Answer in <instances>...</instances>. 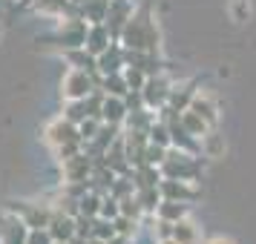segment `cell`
<instances>
[{
	"instance_id": "1",
	"label": "cell",
	"mask_w": 256,
	"mask_h": 244,
	"mask_svg": "<svg viewBox=\"0 0 256 244\" xmlns=\"http://www.w3.org/2000/svg\"><path fill=\"white\" fill-rule=\"evenodd\" d=\"M121 46L124 49H136V52H152L158 55L162 52V32H158V23L152 17L150 6H141L132 12V17L127 20V26L121 29Z\"/></svg>"
},
{
	"instance_id": "2",
	"label": "cell",
	"mask_w": 256,
	"mask_h": 244,
	"mask_svg": "<svg viewBox=\"0 0 256 244\" xmlns=\"http://www.w3.org/2000/svg\"><path fill=\"white\" fill-rule=\"evenodd\" d=\"M162 173L164 178H184V181H196L202 175V158L196 152H184V150H176L170 147L167 155L162 161Z\"/></svg>"
},
{
	"instance_id": "3",
	"label": "cell",
	"mask_w": 256,
	"mask_h": 244,
	"mask_svg": "<svg viewBox=\"0 0 256 244\" xmlns=\"http://www.w3.org/2000/svg\"><path fill=\"white\" fill-rule=\"evenodd\" d=\"M101 86V75H90L84 69H72L60 78V98L64 101H84L86 95H92Z\"/></svg>"
},
{
	"instance_id": "4",
	"label": "cell",
	"mask_w": 256,
	"mask_h": 244,
	"mask_svg": "<svg viewBox=\"0 0 256 244\" xmlns=\"http://www.w3.org/2000/svg\"><path fill=\"white\" fill-rule=\"evenodd\" d=\"M86 29L90 23L84 20L81 14H66L60 17L58 32H55V43H58V52H66V49H81L86 43Z\"/></svg>"
},
{
	"instance_id": "5",
	"label": "cell",
	"mask_w": 256,
	"mask_h": 244,
	"mask_svg": "<svg viewBox=\"0 0 256 244\" xmlns=\"http://www.w3.org/2000/svg\"><path fill=\"white\" fill-rule=\"evenodd\" d=\"M9 213H14L18 219H24L32 227H49V221L55 216V210L49 207V201H9L6 204Z\"/></svg>"
},
{
	"instance_id": "6",
	"label": "cell",
	"mask_w": 256,
	"mask_h": 244,
	"mask_svg": "<svg viewBox=\"0 0 256 244\" xmlns=\"http://www.w3.org/2000/svg\"><path fill=\"white\" fill-rule=\"evenodd\" d=\"M92 170H95V158L84 150L78 155L60 161V178H64V184H90Z\"/></svg>"
},
{
	"instance_id": "7",
	"label": "cell",
	"mask_w": 256,
	"mask_h": 244,
	"mask_svg": "<svg viewBox=\"0 0 256 244\" xmlns=\"http://www.w3.org/2000/svg\"><path fill=\"white\" fill-rule=\"evenodd\" d=\"M170 89H173V81L158 72V75H150L144 89H141V98H144V106H150L152 112H158L162 106H167V98H170Z\"/></svg>"
},
{
	"instance_id": "8",
	"label": "cell",
	"mask_w": 256,
	"mask_h": 244,
	"mask_svg": "<svg viewBox=\"0 0 256 244\" xmlns=\"http://www.w3.org/2000/svg\"><path fill=\"white\" fill-rule=\"evenodd\" d=\"M40 138L46 141L52 150H58V147L70 144V141H81V135H78V124H72V121H66V118L60 115L44 127V135Z\"/></svg>"
},
{
	"instance_id": "9",
	"label": "cell",
	"mask_w": 256,
	"mask_h": 244,
	"mask_svg": "<svg viewBox=\"0 0 256 244\" xmlns=\"http://www.w3.org/2000/svg\"><path fill=\"white\" fill-rule=\"evenodd\" d=\"M158 193H162V198H173V201H184V204H193L202 196L196 181H184V178H162Z\"/></svg>"
},
{
	"instance_id": "10",
	"label": "cell",
	"mask_w": 256,
	"mask_h": 244,
	"mask_svg": "<svg viewBox=\"0 0 256 244\" xmlns=\"http://www.w3.org/2000/svg\"><path fill=\"white\" fill-rule=\"evenodd\" d=\"M121 141H124V152H127V158H130V167L147 164V147H150V135L147 132H141V129H124Z\"/></svg>"
},
{
	"instance_id": "11",
	"label": "cell",
	"mask_w": 256,
	"mask_h": 244,
	"mask_svg": "<svg viewBox=\"0 0 256 244\" xmlns=\"http://www.w3.org/2000/svg\"><path fill=\"white\" fill-rule=\"evenodd\" d=\"M26 236H29V224L6 210L0 216V244H26Z\"/></svg>"
},
{
	"instance_id": "12",
	"label": "cell",
	"mask_w": 256,
	"mask_h": 244,
	"mask_svg": "<svg viewBox=\"0 0 256 244\" xmlns=\"http://www.w3.org/2000/svg\"><path fill=\"white\" fill-rule=\"evenodd\" d=\"M187 109H193L196 115H202L210 127L219 124V101H216V95L208 92V89H196V95H193V101H190Z\"/></svg>"
},
{
	"instance_id": "13",
	"label": "cell",
	"mask_w": 256,
	"mask_h": 244,
	"mask_svg": "<svg viewBox=\"0 0 256 244\" xmlns=\"http://www.w3.org/2000/svg\"><path fill=\"white\" fill-rule=\"evenodd\" d=\"M136 12V3L132 0H110V14H106V26H110V32L112 37H121V29L127 26V20L132 17Z\"/></svg>"
},
{
	"instance_id": "14",
	"label": "cell",
	"mask_w": 256,
	"mask_h": 244,
	"mask_svg": "<svg viewBox=\"0 0 256 244\" xmlns=\"http://www.w3.org/2000/svg\"><path fill=\"white\" fill-rule=\"evenodd\" d=\"M124 66H127V49L121 46V40H112L110 49L98 55V72L112 75V72H124Z\"/></svg>"
},
{
	"instance_id": "15",
	"label": "cell",
	"mask_w": 256,
	"mask_h": 244,
	"mask_svg": "<svg viewBox=\"0 0 256 244\" xmlns=\"http://www.w3.org/2000/svg\"><path fill=\"white\" fill-rule=\"evenodd\" d=\"M130 115L127 98H118V95H106L104 92V104H101V121L112 124V127H124V121Z\"/></svg>"
},
{
	"instance_id": "16",
	"label": "cell",
	"mask_w": 256,
	"mask_h": 244,
	"mask_svg": "<svg viewBox=\"0 0 256 244\" xmlns=\"http://www.w3.org/2000/svg\"><path fill=\"white\" fill-rule=\"evenodd\" d=\"M112 40H116V37H112V32H110V26H106V23H92L90 29H86V43H84V49H86V52H92L95 58H98L101 52L110 49Z\"/></svg>"
},
{
	"instance_id": "17",
	"label": "cell",
	"mask_w": 256,
	"mask_h": 244,
	"mask_svg": "<svg viewBox=\"0 0 256 244\" xmlns=\"http://www.w3.org/2000/svg\"><path fill=\"white\" fill-rule=\"evenodd\" d=\"M118 132H121V127H112V124H101V129L95 132V138L84 144V152H90L92 158H101V155L110 150V144L118 138Z\"/></svg>"
},
{
	"instance_id": "18",
	"label": "cell",
	"mask_w": 256,
	"mask_h": 244,
	"mask_svg": "<svg viewBox=\"0 0 256 244\" xmlns=\"http://www.w3.org/2000/svg\"><path fill=\"white\" fill-rule=\"evenodd\" d=\"M32 12L44 17H66V14H81L72 0H32Z\"/></svg>"
},
{
	"instance_id": "19",
	"label": "cell",
	"mask_w": 256,
	"mask_h": 244,
	"mask_svg": "<svg viewBox=\"0 0 256 244\" xmlns=\"http://www.w3.org/2000/svg\"><path fill=\"white\" fill-rule=\"evenodd\" d=\"M46 230L55 242H72L75 239V216H70V213H55Z\"/></svg>"
},
{
	"instance_id": "20",
	"label": "cell",
	"mask_w": 256,
	"mask_h": 244,
	"mask_svg": "<svg viewBox=\"0 0 256 244\" xmlns=\"http://www.w3.org/2000/svg\"><path fill=\"white\" fill-rule=\"evenodd\" d=\"M64 55V60L70 63L72 69H84V72H90V75H101L98 72V58H95L92 52H86V49H66V52H60Z\"/></svg>"
},
{
	"instance_id": "21",
	"label": "cell",
	"mask_w": 256,
	"mask_h": 244,
	"mask_svg": "<svg viewBox=\"0 0 256 244\" xmlns=\"http://www.w3.org/2000/svg\"><path fill=\"white\" fill-rule=\"evenodd\" d=\"M193 95H196V81H182V83H173V89H170V98H167V106L176 109V112H184L190 101H193Z\"/></svg>"
},
{
	"instance_id": "22",
	"label": "cell",
	"mask_w": 256,
	"mask_h": 244,
	"mask_svg": "<svg viewBox=\"0 0 256 244\" xmlns=\"http://www.w3.org/2000/svg\"><path fill=\"white\" fill-rule=\"evenodd\" d=\"M198 152H202L204 158H210V161L224 158V135L216 132V129H208V132L202 135V141H198Z\"/></svg>"
},
{
	"instance_id": "23",
	"label": "cell",
	"mask_w": 256,
	"mask_h": 244,
	"mask_svg": "<svg viewBox=\"0 0 256 244\" xmlns=\"http://www.w3.org/2000/svg\"><path fill=\"white\" fill-rule=\"evenodd\" d=\"M156 216L162 221H170V224H176V221H182L190 216V204H184V201H173V198H162V204L156 207Z\"/></svg>"
},
{
	"instance_id": "24",
	"label": "cell",
	"mask_w": 256,
	"mask_h": 244,
	"mask_svg": "<svg viewBox=\"0 0 256 244\" xmlns=\"http://www.w3.org/2000/svg\"><path fill=\"white\" fill-rule=\"evenodd\" d=\"M130 175H132V184L136 187H158L162 184V167H156V164H141V167H132L130 170Z\"/></svg>"
},
{
	"instance_id": "25",
	"label": "cell",
	"mask_w": 256,
	"mask_h": 244,
	"mask_svg": "<svg viewBox=\"0 0 256 244\" xmlns=\"http://www.w3.org/2000/svg\"><path fill=\"white\" fill-rule=\"evenodd\" d=\"M78 12L86 23H106V14H110V0H84L78 6Z\"/></svg>"
},
{
	"instance_id": "26",
	"label": "cell",
	"mask_w": 256,
	"mask_h": 244,
	"mask_svg": "<svg viewBox=\"0 0 256 244\" xmlns=\"http://www.w3.org/2000/svg\"><path fill=\"white\" fill-rule=\"evenodd\" d=\"M173 239L178 244H198L202 242V230H198L196 221L187 216V219H182V221L173 224Z\"/></svg>"
},
{
	"instance_id": "27",
	"label": "cell",
	"mask_w": 256,
	"mask_h": 244,
	"mask_svg": "<svg viewBox=\"0 0 256 244\" xmlns=\"http://www.w3.org/2000/svg\"><path fill=\"white\" fill-rule=\"evenodd\" d=\"M156 115H158V112H152L150 106H136V109H130L127 121H124V129H141V132H150Z\"/></svg>"
},
{
	"instance_id": "28",
	"label": "cell",
	"mask_w": 256,
	"mask_h": 244,
	"mask_svg": "<svg viewBox=\"0 0 256 244\" xmlns=\"http://www.w3.org/2000/svg\"><path fill=\"white\" fill-rule=\"evenodd\" d=\"M101 198H104V196H101L98 190H92V187H90V190H86L81 198H78V216L95 219V216L101 213Z\"/></svg>"
},
{
	"instance_id": "29",
	"label": "cell",
	"mask_w": 256,
	"mask_h": 244,
	"mask_svg": "<svg viewBox=\"0 0 256 244\" xmlns=\"http://www.w3.org/2000/svg\"><path fill=\"white\" fill-rule=\"evenodd\" d=\"M178 121H182V127H184L187 132H190V135H196L198 141H202V135H204L208 129H213V127L208 124V121H204L202 115H196L193 109H184V112L178 115Z\"/></svg>"
},
{
	"instance_id": "30",
	"label": "cell",
	"mask_w": 256,
	"mask_h": 244,
	"mask_svg": "<svg viewBox=\"0 0 256 244\" xmlns=\"http://www.w3.org/2000/svg\"><path fill=\"white\" fill-rule=\"evenodd\" d=\"M136 198H138L141 210H144L147 216H152L156 207L162 204V193H158V187H136Z\"/></svg>"
},
{
	"instance_id": "31",
	"label": "cell",
	"mask_w": 256,
	"mask_h": 244,
	"mask_svg": "<svg viewBox=\"0 0 256 244\" xmlns=\"http://www.w3.org/2000/svg\"><path fill=\"white\" fill-rule=\"evenodd\" d=\"M101 89L106 95H118V98H127L130 86L124 81V72H112V75H101Z\"/></svg>"
},
{
	"instance_id": "32",
	"label": "cell",
	"mask_w": 256,
	"mask_h": 244,
	"mask_svg": "<svg viewBox=\"0 0 256 244\" xmlns=\"http://www.w3.org/2000/svg\"><path fill=\"white\" fill-rule=\"evenodd\" d=\"M150 141L152 144H158V147H173V138H170V124L164 121V118L156 115V121H152V127H150Z\"/></svg>"
},
{
	"instance_id": "33",
	"label": "cell",
	"mask_w": 256,
	"mask_h": 244,
	"mask_svg": "<svg viewBox=\"0 0 256 244\" xmlns=\"http://www.w3.org/2000/svg\"><path fill=\"white\" fill-rule=\"evenodd\" d=\"M147 72L144 69H138V66H132V63H127L124 66V81H127V86H130V92H141L144 89V83H147Z\"/></svg>"
},
{
	"instance_id": "34",
	"label": "cell",
	"mask_w": 256,
	"mask_h": 244,
	"mask_svg": "<svg viewBox=\"0 0 256 244\" xmlns=\"http://www.w3.org/2000/svg\"><path fill=\"white\" fill-rule=\"evenodd\" d=\"M86 115H90L86 101H66V104H64V118H66V121H72V124H81Z\"/></svg>"
},
{
	"instance_id": "35",
	"label": "cell",
	"mask_w": 256,
	"mask_h": 244,
	"mask_svg": "<svg viewBox=\"0 0 256 244\" xmlns=\"http://www.w3.org/2000/svg\"><path fill=\"white\" fill-rule=\"evenodd\" d=\"M92 236H95V239H101V242H110V239L116 236V224H112L110 219L95 216V219H92Z\"/></svg>"
},
{
	"instance_id": "36",
	"label": "cell",
	"mask_w": 256,
	"mask_h": 244,
	"mask_svg": "<svg viewBox=\"0 0 256 244\" xmlns=\"http://www.w3.org/2000/svg\"><path fill=\"white\" fill-rule=\"evenodd\" d=\"M101 124H104V121H101V118H95V115H86V118L81 121V124H78V135H81L84 144L95 138V132L101 129Z\"/></svg>"
},
{
	"instance_id": "37",
	"label": "cell",
	"mask_w": 256,
	"mask_h": 244,
	"mask_svg": "<svg viewBox=\"0 0 256 244\" xmlns=\"http://www.w3.org/2000/svg\"><path fill=\"white\" fill-rule=\"evenodd\" d=\"M98 216H101V219H118V216H121V207H118V198L116 196H110V193H106L104 198H101V213H98Z\"/></svg>"
},
{
	"instance_id": "38",
	"label": "cell",
	"mask_w": 256,
	"mask_h": 244,
	"mask_svg": "<svg viewBox=\"0 0 256 244\" xmlns=\"http://www.w3.org/2000/svg\"><path fill=\"white\" fill-rule=\"evenodd\" d=\"M81 150H84V141H70V144H64V147H58V150H52V152H55V158H58V161H64V158L78 155Z\"/></svg>"
},
{
	"instance_id": "39",
	"label": "cell",
	"mask_w": 256,
	"mask_h": 244,
	"mask_svg": "<svg viewBox=\"0 0 256 244\" xmlns=\"http://www.w3.org/2000/svg\"><path fill=\"white\" fill-rule=\"evenodd\" d=\"M55 239L49 236L46 227H32L29 230V236H26V244H52Z\"/></svg>"
},
{
	"instance_id": "40",
	"label": "cell",
	"mask_w": 256,
	"mask_h": 244,
	"mask_svg": "<svg viewBox=\"0 0 256 244\" xmlns=\"http://www.w3.org/2000/svg\"><path fill=\"white\" fill-rule=\"evenodd\" d=\"M230 14H233V20H236V23L248 20V17H250V6H248V0H233Z\"/></svg>"
},
{
	"instance_id": "41",
	"label": "cell",
	"mask_w": 256,
	"mask_h": 244,
	"mask_svg": "<svg viewBox=\"0 0 256 244\" xmlns=\"http://www.w3.org/2000/svg\"><path fill=\"white\" fill-rule=\"evenodd\" d=\"M106 244H132V239H130V236H121V233H116V236H112Z\"/></svg>"
},
{
	"instance_id": "42",
	"label": "cell",
	"mask_w": 256,
	"mask_h": 244,
	"mask_svg": "<svg viewBox=\"0 0 256 244\" xmlns=\"http://www.w3.org/2000/svg\"><path fill=\"white\" fill-rule=\"evenodd\" d=\"M204 244H233V239H228V236H213V239H208Z\"/></svg>"
},
{
	"instance_id": "43",
	"label": "cell",
	"mask_w": 256,
	"mask_h": 244,
	"mask_svg": "<svg viewBox=\"0 0 256 244\" xmlns=\"http://www.w3.org/2000/svg\"><path fill=\"white\" fill-rule=\"evenodd\" d=\"M84 244H106V242H101V239H95L92 236V239H84Z\"/></svg>"
},
{
	"instance_id": "44",
	"label": "cell",
	"mask_w": 256,
	"mask_h": 244,
	"mask_svg": "<svg viewBox=\"0 0 256 244\" xmlns=\"http://www.w3.org/2000/svg\"><path fill=\"white\" fill-rule=\"evenodd\" d=\"M158 244H178V242H176L173 236H170V239H162V242H158Z\"/></svg>"
},
{
	"instance_id": "45",
	"label": "cell",
	"mask_w": 256,
	"mask_h": 244,
	"mask_svg": "<svg viewBox=\"0 0 256 244\" xmlns=\"http://www.w3.org/2000/svg\"><path fill=\"white\" fill-rule=\"evenodd\" d=\"M81 3H84V0H72V6H81Z\"/></svg>"
},
{
	"instance_id": "46",
	"label": "cell",
	"mask_w": 256,
	"mask_h": 244,
	"mask_svg": "<svg viewBox=\"0 0 256 244\" xmlns=\"http://www.w3.org/2000/svg\"><path fill=\"white\" fill-rule=\"evenodd\" d=\"M52 244H70V242H52Z\"/></svg>"
}]
</instances>
